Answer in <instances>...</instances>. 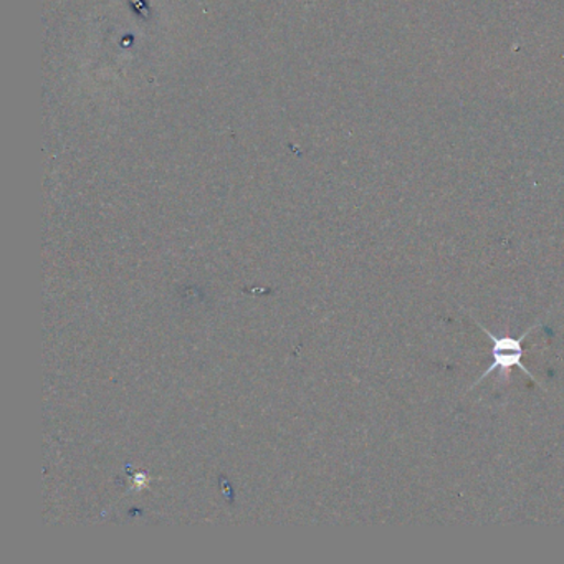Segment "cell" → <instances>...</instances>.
<instances>
[{"mask_svg":"<svg viewBox=\"0 0 564 564\" xmlns=\"http://www.w3.org/2000/svg\"><path fill=\"white\" fill-rule=\"evenodd\" d=\"M478 328L481 329V332L487 333L488 338H490L491 341V356H494V361H491V365L488 366L487 371L484 372V375L480 376V378L477 379V381L471 384L470 389H474L475 386L478 384V382L484 381L485 378H487L488 375H491L494 371H498V376H500V381L508 382V379H510L511 369L518 368L520 371H523L524 375L530 376V379H533V381H536L534 379V376L531 375L530 371H528L527 368H524L523 365V355H524V348H523V341L524 338H527L528 335H530L531 332H533L534 328H536V325L531 326L528 332H524L523 335L520 336V338H511V336H495L491 335L488 329H485L484 326L478 325Z\"/></svg>","mask_w":564,"mask_h":564,"instance_id":"cell-1","label":"cell"}]
</instances>
